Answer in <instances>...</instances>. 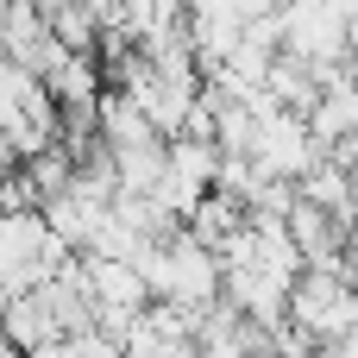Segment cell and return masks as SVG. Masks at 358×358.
I'll return each mask as SVG.
<instances>
[{
  "label": "cell",
  "instance_id": "1",
  "mask_svg": "<svg viewBox=\"0 0 358 358\" xmlns=\"http://www.w3.org/2000/svg\"><path fill=\"white\" fill-rule=\"evenodd\" d=\"M327 145L315 138L308 113H289V107H271L264 101V120H258V138H252V157L271 170V176H302Z\"/></svg>",
  "mask_w": 358,
  "mask_h": 358
},
{
  "label": "cell",
  "instance_id": "2",
  "mask_svg": "<svg viewBox=\"0 0 358 358\" xmlns=\"http://www.w3.org/2000/svg\"><path fill=\"white\" fill-rule=\"evenodd\" d=\"M44 220H50V233H57L63 245L94 252L101 227L113 220V201H107V195H94V189H82V182H69L63 195H50V201H44Z\"/></svg>",
  "mask_w": 358,
  "mask_h": 358
},
{
  "label": "cell",
  "instance_id": "3",
  "mask_svg": "<svg viewBox=\"0 0 358 358\" xmlns=\"http://www.w3.org/2000/svg\"><path fill=\"white\" fill-rule=\"evenodd\" d=\"M0 327H6V340H13V352H50V346H63V321H57L44 283L6 296V302H0Z\"/></svg>",
  "mask_w": 358,
  "mask_h": 358
},
{
  "label": "cell",
  "instance_id": "4",
  "mask_svg": "<svg viewBox=\"0 0 358 358\" xmlns=\"http://www.w3.org/2000/svg\"><path fill=\"white\" fill-rule=\"evenodd\" d=\"M0 44H6L13 63H25V69H38V76H44V63L63 50L57 31H50V13H44L38 0H13V6L0 13Z\"/></svg>",
  "mask_w": 358,
  "mask_h": 358
},
{
  "label": "cell",
  "instance_id": "5",
  "mask_svg": "<svg viewBox=\"0 0 358 358\" xmlns=\"http://www.w3.org/2000/svg\"><path fill=\"white\" fill-rule=\"evenodd\" d=\"M44 88H50L57 107H94V101L107 94L101 50H69V44H63V50L44 63Z\"/></svg>",
  "mask_w": 358,
  "mask_h": 358
},
{
  "label": "cell",
  "instance_id": "6",
  "mask_svg": "<svg viewBox=\"0 0 358 358\" xmlns=\"http://www.w3.org/2000/svg\"><path fill=\"white\" fill-rule=\"evenodd\" d=\"M289 239H296V252L308 258V264H340L346 258V239H352V227H340L321 201H308V195H296L289 201Z\"/></svg>",
  "mask_w": 358,
  "mask_h": 358
},
{
  "label": "cell",
  "instance_id": "7",
  "mask_svg": "<svg viewBox=\"0 0 358 358\" xmlns=\"http://www.w3.org/2000/svg\"><path fill=\"white\" fill-rule=\"evenodd\" d=\"M245 227H252V208H245L239 195H227V189H208V195L195 201V214H189V233H195L201 245H214V252H227Z\"/></svg>",
  "mask_w": 358,
  "mask_h": 358
},
{
  "label": "cell",
  "instance_id": "8",
  "mask_svg": "<svg viewBox=\"0 0 358 358\" xmlns=\"http://www.w3.org/2000/svg\"><path fill=\"white\" fill-rule=\"evenodd\" d=\"M334 151H340V157H346V164H352V170H358V132H352V138H340Z\"/></svg>",
  "mask_w": 358,
  "mask_h": 358
}]
</instances>
